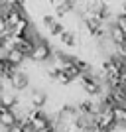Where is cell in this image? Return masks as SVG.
Listing matches in <instances>:
<instances>
[{
    "mask_svg": "<svg viewBox=\"0 0 126 132\" xmlns=\"http://www.w3.org/2000/svg\"><path fill=\"white\" fill-rule=\"evenodd\" d=\"M53 57V50H51V45L45 42V39H38L36 45H33L32 53H30V59L36 61V63H45V61H49Z\"/></svg>",
    "mask_w": 126,
    "mask_h": 132,
    "instance_id": "obj_1",
    "label": "cell"
},
{
    "mask_svg": "<svg viewBox=\"0 0 126 132\" xmlns=\"http://www.w3.org/2000/svg\"><path fill=\"white\" fill-rule=\"evenodd\" d=\"M97 124L106 128V130H110V132L114 130V128L118 126L116 116H114V106H104L99 114H97Z\"/></svg>",
    "mask_w": 126,
    "mask_h": 132,
    "instance_id": "obj_2",
    "label": "cell"
},
{
    "mask_svg": "<svg viewBox=\"0 0 126 132\" xmlns=\"http://www.w3.org/2000/svg\"><path fill=\"white\" fill-rule=\"evenodd\" d=\"M18 120H20V116H18L16 110L0 105V126L2 128H10V126H14Z\"/></svg>",
    "mask_w": 126,
    "mask_h": 132,
    "instance_id": "obj_3",
    "label": "cell"
},
{
    "mask_svg": "<svg viewBox=\"0 0 126 132\" xmlns=\"http://www.w3.org/2000/svg\"><path fill=\"white\" fill-rule=\"evenodd\" d=\"M10 85H12L14 91H26V89L30 87V75L18 69V71L10 77Z\"/></svg>",
    "mask_w": 126,
    "mask_h": 132,
    "instance_id": "obj_4",
    "label": "cell"
},
{
    "mask_svg": "<svg viewBox=\"0 0 126 132\" xmlns=\"http://www.w3.org/2000/svg\"><path fill=\"white\" fill-rule=\"evenodd\" d=\"M108 38L112 39L116 45H124V44H126V32H124V30H122V28L114 22V20L110 22V28H108Z\"/></svg>",
    "mask_w": 126,
    "mask_h": 132,
    "instance_id": "obj_5",
    "label": "cell"
},
{
    "mask_svg": "<svg viewBox=\"0 0 126 132\" xmlns=\"http://www.w3.org/2000/svg\"><path fill=\"white\" fill-rule=\"evenodd\" d=\"M47 93L45 91H41V89H33L32 91V95H30V105L32 106H36V109H44L45 105H47Z\"/></svg>",
    "mask_w": 126,
    "mask_h": 132,
    "instance_id": "obj_6",
    "label": "cell"
},
{
    "mask_svg": "<svg viewBox=\"0 0 126 132\" xmlns=\"http://www.w3.org/2000/svg\"><path fill=\"white\" fill-rule=\"evenodd\" d=\"M4 55L8 57V61H10V63H14V65H18V67H20L24 61L28 59V55L24 53L22 50H18V47H12V50L4 51Z\"/></svg>",
    "mask_w": 126,
    "mask_h": 132,
    "instance_id": "obj_7",
    "label": "cell"
},
{
    "mask_svg": "<svg viewBox=\"0 0 126 132\" xmlns=\"http://www.w3.org/2000/svg\"><path fill=\"white\" fill-rule=\"evenodd\" d=\"M16 93L18 91H14V89H12V91L6 89L4 93L0 95V103H2L4 106H8V109H14V106L20 103V97H16Z\"/></svg>",
    "mask_w": 126,
    "mask_h": 132,
    "instance_id": "obj_8",
    "label": "cell"
},
{
    "mask_svg": "<svg viewBox=\"0 0 126 132\" xmlns=\"http://www.w3.org/2000/svg\"><path fill=\"white\" fill-rule=\"evenodd\" d=\"M30 28H32V22H30V18L24 16L22 20H20V22H18L16 26L10 30V32L14 34V36H18V38H20V36H26V34L30 32Z\"/></svg>",
    "mask_w": 126,
    "mask_h": 132,
    "instance_id": "obj_9",
    "label": "cell"
},
{
    "mask_svg": "<svg viewBox=\"0 0 126 132\" xmlns=\"http://www.w3.org/2000/svg\"><path fill=\"white\" fill-rule=\"evenodd\" d=\"M59 42L63 45H67V47H75V45H77V34L65 28V30L59 34Z\"/></svg>",
    "mask_w": 126,
    "mask_h": 132,
    "instance_id": "obj_10",
    "label": "cell"
},
{
    "mask_svg": "<svg viewBox=\"0 0 126 132\" xmlns=\"http://www.w3.org/2000/svg\"><path fill=\"white\" fill-rule=\"evenodd\" d=\"M114 116H116L118 126H124V122H126V105H116L114 106Z\"/></svg>",
    "mask_w": 126,
    "mask_h": 132,
    "instance_id": "obj_11",
    "label": "cell"
},
{
    "mask_svg": "<svg viewBox=\"0 0 126 132\" xmlns=\"http://www.w3.org/2000/svg\"><path fill=\"white\" fill-rule=\"evenodd\" d=\"M55 83L61 85V87H67V85H71V83H73V79L69 77L65 71H59V73H57V77H55Z\"/></svg>",
    "mask_w": 126,
    "mask_h": 132,
    "instance_id": "obj_12",
    "label": "cell"
},
{
    "mask_svg": "<svg viewBox=\"0 0 126 132\" xmlns=\"http://www.w3.org/2000/svg\"><path fill=\"white\" fill-rule=\"evenodd\" d=\"M6 132H26V128L20 124V122H16L14 126H10V128H6Z\"/></svg>",
    "mask_w": 126,
    "mask_h": 132,
    "instance_id": "obj_13",
    "label": "cell"
},
{
    "mask_svg": "<svg viewBox=\"0 0 126 132\" xmlns=\"http://www.w3.org/2000/svg\"><path fill=\"white\" fill-rule=\"evenodd\" d=\"M122 128H126V122H124V126H122Z\"/></svg>",
    "mask_w": 126,
    "mask_h": 132,
    "instance_id": "obj_14",
    "label": "cell"
},
{
    "mask_svg": "<svg viewBox=\"0 0 126 132\" xmlns=\"http://www.w3.org/2000/svg\"><path fill=\"white\" fill-rule=\"evenodd\" d=\"M0 105H2V103H0Z\"/></svg>",
    "mask_w": 126,
    "mask_h": 132,
    "instance_id": "obj_15",
    "label": "cell"
},
{
    "mask_svg": "<svg viewBox=\"0 0 126 132\" xmlns=\"http://www.w3.org/2000/svg\"><path fill=\"white\" fill-rule=\"evenodd\" d=\"M124 45H126V44H124Z\"/></svg>",
    "mask_w": 126,
    "mask_h": 132,
    "instance_id": "obj_16",
    "label": "cell"
}]
</instances>
